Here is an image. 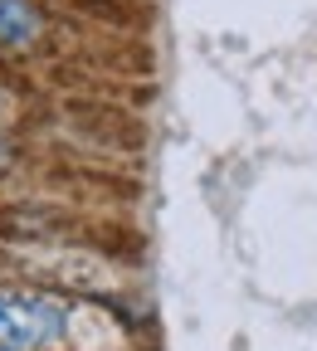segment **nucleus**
Returning <instances> with one entry per match:
<instances>
[{
    "instance_id": "nucleus-1",
    "label": "nucleus",
    "mask_w": 317,
    "mask_h": 351,
    "mask_svg": "<svg viewBox=\"0 0 317 351\" xmlns=\"http://www.w3.org/2000/svg\"><path fill=\"white\" fill-rule=\"evenodd\" d=\"M69 332L64 302L44 293L0 288V351H49Z\"/></svg>"
},
{
    "instance_id": "nucleus-2",
    "label": "nucleus",
    "mask_w": 317,
    "mask_h": 351,
    "mask_svg": "<svg viewBox=\"0 0 317 351\" xmlns=\"http://www.w3.org/2000/svg\"><path fill=\"white\" fill-rule=\"evenodd\" d=\"M44 34V15L30 0H0V44L5 49H30Z\"/></svg>"
}]
</instances>
